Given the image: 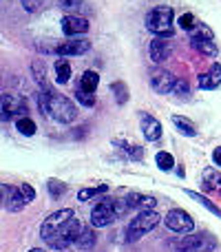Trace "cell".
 I'll return each instance as SVG.
<instances>
[{
	"label": "cell",
	"mask_w": 221,
	"mask_h": 252,
	"mask_svg": "<svg viewBox=\"0 0 221 252\" xmlns=\"http://www.w3.org/2000/svg\"><path fill=\"white\" fill-rule=\"evenodd\" d=\"M80 232H82V223L71 208L49 215L40 226V237L53 250H66L69 246H75Z\"/></svg>",
	"instance_id": "cell-1"
},
{
	"label": "cell",
	"mask_w": 221,
	"mask_h": 252,
	"mask_svg": "<svg viewBox=\"0 0 221 252\" xmlns=\"http://www.w3.org/2000/svg\"><path fill=\"white\" fill-rule=\"evenodd\" d=\"M38 104L42 113H47L49 118H53L60 124H71L78 118V106L66 95L51 91V89H42V93L38 95Z\"/></svg>",
	"instance_id": "cell-2"
},
{
	"label": "cell",
	"mask_w": 221,
	"mask_h": 252,
	"mask_svg": "<svg viewBox=\"0 0 221 252\" xmlns=\"http://www.w3.org/2000/svg\"><path fill=\"white\" fill-rule=\"evenodd\" d=\"M144 25L157 38H170L173 35V7H166V4L153 7L144 18Z\"/></svg>",
	"instance_id": "cell-3"
},
{
	"label": "cell",
	"mask_w": 221,
	"mask_h": 252,
	"mask_svg": "<svg viewBox=\"0 0 221 252\" xmlns=\"http://www.w3.org/2000/svg\"><path fill=\"white\" fill-rule=\"evenodd\" d=\"M159 221H161V217L155 213V210L139 213L137 217H135L133 221L128 223V228H126V241H128V244H135V241H139L144 235H146V232H151Z\"/></svg>",
	"instance_id": "cell-4"
},
{
	"label": "cell",
	"mask_w": 221,
	"mask_h": 252,
	"mask_svg": "<svg viewBox=\"0 0 221 252\" xmlns=\"http://www.w3.org/2000/svg\"><path fill=\"white\" fill-rule=\"evenodd\" d=\"M27 100L22 95L13 93H2L0 95V122H11V120L27 118Z\"/></svg>",
	"instance_id": "cell-5"
},
{
	"label": "cell",
	"mask_w": 221,
	"mask_h": 252,
	"mask_svg": "<svg viewBox=\"0 0 221 252\" xmlns=\"http://www.w3.org/2000/svg\"><path fill=\"white\" fill-rule=\"evenodd\" d=\"M120 219V213H117V201L115 199H104L97 206H93L91 210V226L95 228H106L111 226L113 221Z\"/></svg>",
	"instance_id": "cell-6"
},
{
	"label": "cell",
	"mask_w": 221,
	"mask_h": 252,
	"mask_svg": "<svg viewBox=\"0 0 221 252\" xmlns=\"http://www.w3.org/2000/svg\"><path fill=\"white\" fill-rule=\"evenodd\" d=\"M213 250H217V241L208 235L182 237L175 244V252H213Z\"/></svg>",
	"instance_id": "cell-7"
},
{
	"label": "cell",
	"mask_w": 221,
	"mask_h": 252,
	"mask_svg": "<svg viewBox=\"0 0 221 252\" xmlns=\"http://www.w3.org/2000/svg\"><path fill=\"white\" fill-rule=\"evenodd\" d=\"M164 223L168 226V230L177 232V235H188L195 230V219L182 208H173L168 215L164 217Z\"/></svg>",
	"instance_id": "cell-8"
},
{
	"label": "cell",
	"mask_w": 221,
	"mask_h": 252,
	"mask_svg": "<svg viewBox=\"0 0 221 252\" xmlns=\"http://www.w3.org/2000/svg\"><path fill=\"white\" fill-rule=\"evenodd\" d=\"M33 199H35V190L29 186V184H18V186H11V190H9L7 210L9 213H20V210Z\"/></svg>",
	"instance_id": "cell-9"
},
{
	"label": "cell",
	"mask_w": 221,
	"mask_h": 252,
	"mask_svg": "<svg viewBox=\"0 0 221 252\" xmlns=\"http://www.w3.org/2000/svg\"><path fill=\"white\" fill-rule=\"evenodd\" d=\"M175 82H177V78L166 69H155L151 73V87H153V91L159 93V95H168V93H173Z\"/></svg>",
	"instance_id": "cell-10"
},
{
	"label": "cell",
	"mask_w": 221,
	"mask_h": 252,
	"mask_svg": "<svg viewBox=\"0 0 221 252\" xmlns=\"http://www.w3.org/2000/svg\"><path fill=\"white\" fill-rule=\"evenodd\" d=\"M170 53H173V42H170V38H153L151 44H148V56H151V60L155 62V64L166 62L170 58Z\"/></svg>",
	"instance_id": "cell-11"
},
{
	"label": "cell",
	"mask_w": 221,
	"mask_h": 252,
	"mask_svg": "<svg viewBox=\"0 0 221 252\" xmlns=\"http://www.w3.org/2000/svg\"><path fill=\"white\" fill-rule=\"evenodd\" d=\"M89 31V20L84 16H78V13H71V16L62 18V33L69 35V38H75V35H82Z\"/></svg>",
	"instance_id": "cell-12"
},
{
	"label": "cell",
	"mask_w": 221,
	"mask_h": 252,
	"mask_svg": "<svg viewBox=\"0 0 221 252\" xmlns=\"http://www.w3.org/2000/svg\"><path fill=\"white\" fill-rule=\"evenodd\" d=\"M139 124H142V133L148 142H157L161 137V124L151 113H139Z\"/></svg>",
	"instance_id": "cell-13"
},
{
	"label": "cell",
	"mask_w": 221,
	"mask_h": 252,
	"mask_svg": "<svg viewBox=\"0 0 221 252\" xmlns=\"http://www.w3.org/2000/svg\"><path fill=\"white\" fill-rule=\"evenodd\" d=\"M91 49V42L84 38H78V40H69V42H62L56 47V53L58 56H82Z\"/></svg>",
	"instance_id": "cell-14"
},
{
	"label": "cell",
	"mask_w": 221,
	"mask_h": 252,
	"mask_svg": "<svg viewBox=\"0 0 221 252\" xmlns=\"http://www.w3.org/2000/svg\"><path fill=\"white\" fill-rule=\"evenodd\" d=\"M197 84H199V89H204V91H213V89L221 87V64L219 62H215V64L210 66L208 73L197 75Z\"/></svg>",
	"instance_id": "cell-15"
},
{
	"label": "cell",
	"mask_w": 221,
	"mask_h": 252,
	"mask_svg": "<svg viewBox=\"0 0 221 252\" xmlns=\"http://www.w3.org/2000/svg\"><path fill=\"white\" fill-rule=\"evenodd\" d=\"M126 204H128L130 210H137V213H146V210L155 208V197L153 195H142V192H130L128 197H124Z\"/></svg>",
	"instance_id": "cell-16"
},
{
	"label": "cell",
	"mask_w": 221,
	"mask_h": 252,
	"mask_svg": "<svg viewBox=\"0 0 221 252\" xmlns=\"http://www.w3.org/2000/svg\"><path fill=\"white\" fill-rule=\"evenodd\" d=\"M201 177H204V188L206 190L221 195V173L217 168H206Z\"/></svg>",
	"instance_id": "cell-17"
},
{
	"label": "cell",
	"mask_w": 221,
	"mask_h": 252,
	"mask_svg": "<svg viewBox=\"0 0 221 252\" xmlns=\"http://www.w3.org/2000/svg\"><path fill=\"white\" fill-rule=\"evenodd\" d=\"M113 144L120 146L122 153H124L128 159H135V161L144 159V148L139 146V144H128V142H124V139H113Z\"/></svg>",
	"instance_id": "cell-18"
},
{
	"label": "cell",
	"mask_w": 221,
	"mask_h": 252,
	"mask_svg": "<svg viewBox=\"0 0 221 252\" xmlns=\"http://www.w3.org/2000/svg\"><path fill=\"white\" fill-rule=\"evenodd\" d=\"M97 84H100V75L95 71H84V75L80 78V91L84 93H95Z\"/></svg>",
	"instance_id": "cell-19"
},
{
	"label": "cell",
	"mask_w": 221,
	"mask_h": 252,
	"mask_svg": "<svg viewBox=\"0 0 221 252\" xmlns=\"http://www.w3.org/2000/svg\"><path fill=\"white\" fill-rule=\"evenodd\" d=\"M173 124L177 126V130L182 135H186V137H195L197 135V126L188 118H184V115H173Z\"/></svg>",
	"instance_id": "cell-20"
},
{
	"label": "cell",
	"mask_w": 221,
	"mask_h": 252,
	"mask_svg": "<svg viewBox=\"0 0 221 252\" xmlns=\"http://www.w3.org/2000/svg\"><path fill=\"white\" fill-rule=\"evenodd\" d=\"M93 246H95V232H93L89 226H82V232H80L78 241H75V248H80V250H91Z\"/></svg>",
	"instance_id": "cell-21"
},
{
	"label": "cell",
	"mask_w": 221,
	"mask_h": 252,
	"mask_svg": "<svg viewBox=\"0 0 221 252\" xmlns=\"http://www.w3.org/2000/svg\"><path fill=\"white\" fill-rule=\"evenodd\" d=\"M186 195L190 197V199H195L197 204H201L206 210H210V213H213V215H217V217L221 219V208H219L217 204H213V201H210L206 195H199V192H195V190H186Z\"/></svg>",
	"instance_id": "cell-22"
},
{
	"label": "cell",
	"mask_w": 221,
	"mask_h": 252,
	"mask_svg": "<svg viewBox=\"0 0 221 252\" xmlns=\"http://www.w3.org/2000/svg\"><path fill=\"white\" fill-rule=\"evenodd\" d=\"M192 42V47L197 49L199 53H204V56H210V58H215L217 56V44H215V40H190Z\"/></svg>",
	"instance_id": "cell-23"
},
{
	"label": "cell",
	"mask_w": 221,
	"mask_h": 252,
	"mask_svg": "<svg viewBox=\"0 0 221 252\" xmlns=\"http://www.w3.org/2000/svg\"><path fill=\"white\" fill-rule=\"evenodd\" d=\"M111 93L115 95L117 104H126V102H128V87H126L122 80H117V82L111 84Z\"/></svg>",
	"instance_id": "cell-24"
},
{
	"label": "cell",
	"mask_w": 221,
	"mask_h": 252,
	"mask_svg": "<svg viewBox=\"0 0 221 252\" xmlns=\"http://www.w3.org/2000/svg\"><path fill=\"white\" fill-rule=\"evenodd\" d=\"M190 40H215V33H213V29H210L208 25L197 22L195 29L190 31Z\"/></svg>",
	"instance_id": "cell-25"
},
{
	"label": "cell",
	"mask_w": 221,
	"mask_h": 252,
	"mask_svg": "<svg viewBox=\"0 0 221 252\" xmlns=\"http://www.w3.org/2000/svg\"><path fill=\"white\" fill-rule=\"evenodd\" d=\"M104 192H109V186H106V184H100V186H93V188H82V190L78 192V199L87 201V199H93V197H97V195H104Z\"/></svg>",
	"instance_id": "cell-26"
},
{
	"label": "cell",
	"mask_w": 221,
	"mask_h": 252,
	"mask_svg": "<svg viewBox=\"0 0 221 252\" xmlns=\"http://www.w3.org/2000/svg\"><path fill=\"white\" fill-rule=\"evenodd\" d=\"M71 78V64L66 60H58L56 62V80L60 84H66Z\"/></svg>",
	"instance_id": "cell-27"
},
{
	"label": "cell",
	"mask_w": 221,
	"mask_h": 252,
	"mask_svg": "<svg viewBox=\"0 0 221 252\" xmlns=\"http://www.w3.org/2000/svg\"><path fill=\"white\" fill-rule=\"evenodd\" d=\"M16 128L20 130L22 135H27V137H31V135H35V122L31 118H20V120H16Z\"/></svg>",
	"instance_id": "cell-28"
},
{
	"label": "cell",
	"mask_w": 221,
	"mask_h": 252,
	"mask_svg": "<svg viewBox=\"0 0 221 252\" xmlns=\"http://www.w3.org/2000/svg\"><path fill=\"white\" fill-rule=\"evenodd\" d=\"M31 71H33V75H35V80H38L40 87H42V89H49V87H47V69H44L42 60H35L33 64H31Z\"/></svg>",
	"instance_id": "cell-29"
},
{
	"label": "cell",
	"mask_w": 221,
	"mask_h": 252,
	"mask_svg": "<svg viewBox=\"0 0 221 252\" xmlns=\"http://www.w3.org/2000/svg\"><path fill=\"white\" fill-rule=\"evenodd\" d=\"M155 161H157V166H159L161 170H170L175 166V157L170 155V153H166V151H159L155 155Z\"/></svg>",
	"instance_id": "cell-30"
},
{
	"label": "cell",
	"mask_w": 221,
	"mask_h": 252,
	"mask_svg": "<svg viewBox=\"0 0 221 252\" xmlns=\"http://www.w3.org/2000/svg\"><path fill=\"white\" fill-rule=\"evenodd\" d=\"M173 95H177V97H184V100H188V95H190V87H188L186 80L177 78V82H175V89H173Z\"/></svg>",
	"instance_id": "cell-31"
},
{
	"label": "cell",
	"mask_w": 221,
	"mask_h": 252,
	"mask_svg": "<svg viewBox=\"0 0 221 252\" xmlns=\"http://www.w3.org/2000/svg\"><path fill=\"white\" fill-rule=\"evenodd\" d=\"M75 100L80 102V104L82 106H87V109H93V106H95V95H93V93H84V91H75Z\"/></svg>",
	"instance_id": "cell-32"
},
{
	"label": "cell",
	"mask_w": 221,
	"mask_h": 252,
	"mask_svg": "<svg viewBox=\"0 0 221 252\" xmlns=\"http://www.w3.org/2000/svg\"><path fill=\"white\" fill-rule=\"evenodd\" d=\"M47 188H49V192H51V197H60L62 192L66 190V184L60 182V179H49Z\"/></svg>",
	"instance_id": "cell-33"
},
{
	"label": "cell",
	"mask_w": 221,
	"mask_h": 252,
	"mask_svg": "<svg viewBox=\"0 0 221 252\" xmlns=\"http://www.w3.org/2000/svg\"><path fill=\"white\" fill-rule=\"evenodd\" d=\"M62 9L66 11H78V9H84V0H58Z\"/></svg>",
	"instance_id": "cell-34"
},
{
	"label": "cell",
	"mask_w": 221,
	"mask_h": 252,
	"mask_svg": "<svg viewBox=\"0 0 221 252\" xmlns=\"http://www.w3.org/2000/svg\"><path fill=\"white\" fill-rule=\"evenodd\" d=\"M195 16H192V13H184V16H179V27H182V29H186V31H192L195 29Z\"/></svg>",
	"instance_id": "cell-35"
},
{
	"label": "cell",
	"mask_w": 221,
	"mask_h": 252,
	"mask_svg": "<svg viewBox=\"0 0 221 252\" xmlns=\"http://www.w3.org/2000/svg\"><path fill=\"white\" fill-rule=\"evenodd\" d=\"M42 2L44 0H20V4L25 7V11H29V13H35L40 7H42Z\"/></svg>",
	"instance_id": "cell-36"
},
{
	"label": "cell",
	"mask_w": 221,
	"mask_h": 252,
	"mask_svg": "<svg viewBox=\"0 0 221 252\" xmlns=\"http://www.w3.org/2000/svg\"><path fill=\"white\" fill-rule=\"evenodd\" d=\"M9 190H11V186H7V184H0V208H7Z\"/></svg>",
	"instance_id": "cell-37"
},
{
	"label": "cell",
	"mask_w": 221,
	"mask_h": 252,
	"mask_svg": "<svg viewBox=\"0 0 221 252\" xmlns=\"http://www.w3.org/2000/svg\"><path fill=\"white\" fill-rule=\"evenodd\" d=\"M213 161H215L217 166H221V146L215 148V153H213Z\"/></svg>",
	"instance_id": "cell-38"
},
{
	"label": "cell",
	"mask_w": 221,
	"mask_h": 252,
	"mask_svg": "<svg viewBox=\"0 0 221 252\" xmlns=\"http://www.w3.org/2000/svg\"><path fill=\"white\" fill-rule=\"evenodd\" d=\"M177 175H179V177H184V175H186V170H184V166H179V168H177Z\"/></svg>",
	"instance_id": "cell-39"
},
{
	"label": "cell",
	"mask_w": 221,
	"mask_h": 252,
	"mask_svg": "<svg viewBox=\"0 0 221 252\" xmlns=\"http://www.w3.org/2000/svg\"><path fill=\"white\" fill-rule=\"evenodd\" d=\"M29 252H44V250H40V248H33V250H29Z\"/></svg>",
	"instance_id": "cell-40"
}]
</instances>
